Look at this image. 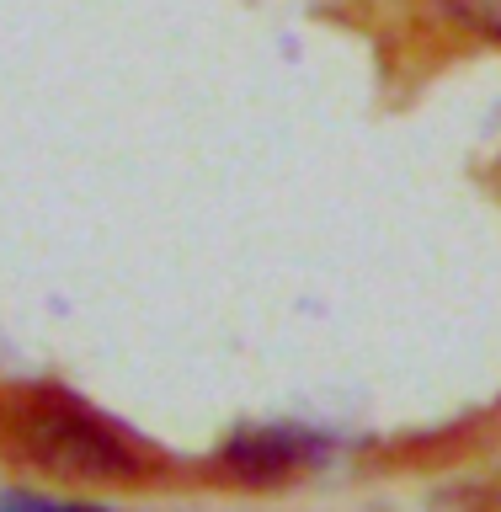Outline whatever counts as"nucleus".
I'll return each mask as SVG.
<instances>
[{
	"mask_svg": "<svg viewBox=\"0 0 501 512\" xmlns=\"http://www.w3.org/2000/svg\"><path fill=\"white\" fill-rule=\"evenodd\" d=\"M11 432L27 459L70 480H123L139 475V454L107 416H96L86 400L38 390L11 411Z\"/></svg>",
	"mask_w": 501,
	"mask_h": 512,
	"instance_id": "nucleus-1",
	"label": "nucleus"
},
{
	"mask_svg": "<svg viewBox=\"0 0 501 512\" xmlns=\"http://www.w3.org/2000/svg\"><path fill=\"white\" fill-rule=\"evenodd\" d=\"M0 512H112L96 502H64V496H43V491H0Z\"/></svg>",
	"mask_w": 501,
	"mask_h": 512,
	"instance_id": "nucleus-3",
	"label": "nucleus"
},
{
	"mask_svg": "<svg viewBox=\"0 0 501 512\" xmlns=\"http://www.w3.org/2000/svg\"><path fill=\"white\" fill-rule=\"evenodd\" d=\"M331 454H336V438H326V432L272 422V427H240L224 443V470L240 480H288V475L320 470Z\"/></svg>",
	"mask_w": 501,
	"mask_h": 512,
	"instance_id": "nucleus-2",
	"label": "nucleus"
},
{
	"mask_svg": "<svg viewBox=\"0 0 501 512\" xmlns=\"http://www.w3.org/2000/svg\"><path fill=\"white\" fill-rule=\"evenodd\" d=\"M448 11H454L464 27L486 32V38H501V0H448Z\"/></svg>",
	"mask_w": 501,
	"mask_h": 512,
	"instance_id": "nucleus-4",
	"label": "nucleus"
}]
</instances>
